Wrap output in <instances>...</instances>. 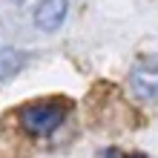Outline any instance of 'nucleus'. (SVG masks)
Masks as SVG:
<instances>
[{"instance_id":"obj_1","label":"nucleus","mask_w":158,"mask_h":158,"mask_svg":"<svg viewBox=\"0 0 158 158\" xmlns=\"http://www.w3.org/2000/svg\"><path fill=\"white\" fill-rule=\"evenodd\" d=\"M63 115H66V106L63 104H29L17 112V121H20V127L29 135L46 138L60 127Z\"/></svg>"},{"instance_id":"obj_2","label":"nucleus","mask_w":158,"mask_h":158,"mask_svg":"<svg viewBox=\"0 0 158 158\" xmlns=\"http://www.w3.org/2000/svg\"><path fill=\"white\" fill-rule=\"evenodd\" d=\"M132 92L144 101H158V58H141L132 66Z\"/></svg>"},{"instance_id":"obj_3","label":"nucleus","mask_w":158,"mask_h":158,"mask_svg":"<svg viewBox=\"0 0 158 158\" xmlns=\"http://www.w3.org/2000/svg\"><path fill=\"white\" fill-rule=\"evenodd\" d=\"M66 17V0H40L35 9V26L43 32H55Z\"/></svg>"},{"instance_id":"obj_4","label":"nucleus","mask_w":158,"mask_h":158,"mask_svg":"<svg viewBox=\"0 0 158 158\" xmlns=\"http://www.w3.org/2000/svg\"><path fill=\"white\" fill-rule=\"evenodd\" d=\"M26 66V52L20 49H0V81L17 75Z\"/></svg>"},{"instance_id":"obj_5","label":"nucleus","mask_w":158,"mask_h":158,"mask_svg":"<svg viewBox=\"0 0 158 158\" xmlns=\"http://www.w3.org/2000/svg\"><path fill=\"white\" fill-rule=\"evenodd\" d=\"M127 158H147V155H138V152H135V155H127Z\"/></svg>"}]
</instances>
